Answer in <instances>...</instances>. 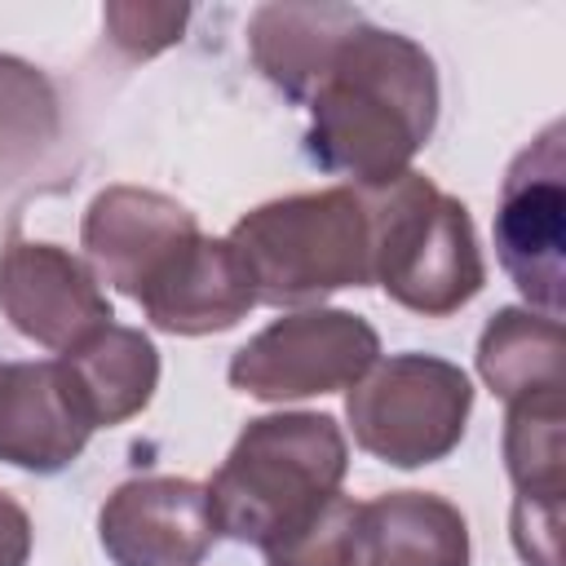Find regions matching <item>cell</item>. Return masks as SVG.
Segmentation results:
<instances>
[{
    "instance_id": "ac0fdd59",
    "label": "cell",
    "mask_w": 566,
    "mask_h": 566,
    "mask_svg": "<svg viewBox=\"0 0 566 566\" xmlns=\"http://www.w3.org/2000/svg\"><path fill=\"white\" fill-rule=\"evenodd\" d=\"M504 469L522 500L566 495V424L562 389L509 402L504 416Z\"/></svg>"
},
{
    "instance_id": "7c38bea8",
    "label": "cell",
    "mask_w": 566,
    "mask_h": 566,
    "mask_svg": "<svg viewBox=\"0 0 566 566\" xmlns=\"http://www.w3.org/2000/svg\"><path fill=\"white\" fill-rule=\"evenodd\" d=\"M150 327L168 336H212L230 332L256 305V287L230 239L195 234L137 296Z\"/></svg>"
},
{
    "instance_id": "9c48e42d",
    "label": "cell",
    "mask_w": 566,
    "mask_h": 566,
    "mask_svg": "<svg viewBox=\"0 0 566 566\" xmlns=\"http://www.w3.org/2000/svg\"><path fill=\"white\" fill-rule=\"evenodd\" d=\"M195 234L203 230L186 203L142 186H106L84 212L80 248L97 283L137 301Z\"/></svg>"
},
{
    "instance_id": "7a4b0ae2",
    "label": "cell",
    "mask_w": 566,
    "mask_h": 566,
    "mask_svg": "<svg viewBox=\"0 0 566 566\" xmlns=\"http://www.w3.org/2000/svg\"><path fill=\"white\" fill-rule=\"evenodd\" d=\"M349 442L327 411H274L243 424L208 482L217 535L270 548L340 495Z\"/></svg>"
},
{
    "instance_id": "5bb4252c",
    "label": "cell",
    "mask_w": 566,
    "mask_h": 566,
    "mask_svg": "<svg viewBox=\"0 0 566 566\" xmlns=\"http://www.w3.org/2000/svg\"><path fill=\"white\" fill-rule=\"evenodd\" d=\"M358 22L363 13L349 4H261L248 22V53L287 102L305 106L332 53Z\"/></svg>"
},
{
    "instance_id": "e0dca14e",
    "label": "cell",
    "mask_w": 566,
    "mask_h": 566,
    "mask_svg": "<svg viewBox=\"0 0 566 566\" xmlns=\"http://www.w3.org/2000/svg\"><path fill=\"white\" fill-rule=\"evenodd\" d=\"M62 133V106L49 75L13 53H0V190L18 186Z\"/></svg>"
},
{
    "instance_id": "3957f363",
    "label": "cell",
    "mask_w": 566,
    "mask_h": 566,
    "mask_svg": "<svg viewBox=\"0 0 566 566\" xmlns=\"http://www.w3.org/2000/svg\"><path fill=\"white\" fill-rule=\"evenodd\" d=\"M358 199L367 212L371 283H380L394 305L447 318L482 292L486 261L460 199L411 168L380 186H363Z\"/></svg>"
},
{
    "instance_id": "4fadbf2b",
    "label": "cell",
    "mask_w": 566,
    "mask_h": 566,
    "mask_svg": "<svg viewBox=\"0 0 566 566\" xmlns=\"http://www.w3.org/2000/svg\"><path fill=\"white\" fill-rule=\"evenodd\" d=\"M358 566H469V522L433 491L358 504Z\"/></svg>"
},
{
    "instance_id": "5b68a950",
    "label": "cell",
    "mask_w": 566,
    "mask_h": 566,
    "mask_svg": "<svg viewBox=\"0 0 566 566\" xmlns=\"http://www.w3.org/2000/svg\"><path fill=\"white\" fill-rule=\"evenodd\" d=\"M469 376L438 354L376 358L371 371L345 389L354 442L394 469H424L447 460L469 429Z\"/></svg>"
},
{
    "instance_id": "ffe728a7",
    "label": "cell",
    "mask_w": 566,
    "mask_h": 566,
    "mask_svg": "<svg viewBox=\"0 0 566 566\" xmlns=\"http://www.w3.org/2000/svg\"><path fill=\"white\" fill-rule=\"evenodd\" d=\"M190 22V4H142V0H111L102 9L106 40L124 57H155L181 40Z\"/></svg>"
},
{
    "instance_id": "7402d4cb",
    "label": "cell",
    "mask_w": 566,
    "mask_h": 566,
    "mask_svg": "<svg viewBox=\"0 0 566 566\" xmlns=\"http://www.w3.org/2000/svg\"><path fill=\"white\" fill-rule=\"evenodd\" d=\"M27 557H31V517L9 491H0V566H27Z\"/></svg>"
},
{
    "instance_id": "44dd1931",
    "label": "cell",
    "mask_w": 566,
    "mask_h": 566,
    "mask_svg": "<svg viewBox=\"0 0 566 566\" xmlns=\"http://www.w3.org/2000/svg\"><path fill=\"white\" fill-rule=\"evenodd\" d=\"M513 544L526 566H562V500H513Z\"/></svg>"
},
{
    "instance_id": "6da1fadb",
    "label": "cell",
    "mask_w": 566,
    "mask_h": 566,
    "mask_svg": "<svg viewBox=\"0 0 566 566\" xmlns=\"http://www.w3.org/2000/svg\"><path fill=\"white\" fill-rule=\"evenodd\" d=\"M438 106L433 57L411 35L363 18L340 40L305 102V150L323 172L345 177L354 190L380 186L407 172L429 146Z\"/></svg>"
},
{
    "instance_id": "2e32d148",
    "label": "cell",
    "mask_w": 566,
    "mask_h": 566,
    "mask_svg": "<svg viewBox=\"0 0 566 566\" xmlns=\"http://www.w3.org/2000/svg\"><path fill=\"white\" fill-rule=\"evenodd\" d=\"M478 376L504 402L562 389V318L509 305L478 336Z\"/></svg>"
},
{
    "instance_id": "ba28073f",
    "label": "cell",
    "mask_w": 566,
    "mask_h": 566,
    "mask_svg": "<svg viewBox=\"0 0 566 566\" xmlns=\"http://www.w3.org/2000/svg\"><path fill=\"white\" fill-rule=\"evenodd\" d=\"M0 310L13 332L53 354L84 345L115 318L111 296L84 256L18 234L0 248Z\"/></svg>"
},
{
    "instance_id": "52a82bcc",
    "label": "cell",
    "mask_w": 566,
    "mask_h": 566,
    "mask_svg": "<svg viewBox=\"0 0 566 566\" xmlns=\"http://www.w3.org/2000/svg\"><path fill=\"white\" fill-rule=\"evenodd\" d=\"M495 256L526 310L562 318L566 283V128L553 119L504 172L495 208Z\"/></svg>"
},
{
    "instance_id": "8992f818",
    "label": "cell",
    "mask_w": 566,
    "mask_h": 566,
    "mask_svg": "<svg viewBox=\"0 0 566 566\" xmlns=\"http://www.w3.org/2000/svg\"><path fill=\"white\" fill-rule=\"evenodd\" d=\"M380 358L376 327L354 310L310 305L274 318L230 358V385L261 402L349 389Z\"/></svg>"
},
{
    "instance_id": "d6986e66",
    "label": "cell",
    "mask_w": 566,
    "mask_h": 566,
    "mask_svg": "<svg viewBox=\"0 0 566 566\" xmlns=\"http://www.w3.org/2000/svg\"><path fill=\"white\" fill-rule=\"evenodd\" d=\"M261 553L265 566H358V500L332 495L314 517Z\"/></svg>"
},
{
    "instance_id": "30bf717a",
    "label": "cell",
    "mask_w": 566,
    "mask_h": 566,
    "mask_svg": "<svg viewBox=\"0 0 566 566\" xmlns=\"http://www.w3.org/2000/svg\"><path fill=\"white\" fill-rule=\"evenodd\" d=\"M97 539L115 566H199L217 539L208 486L190 478L119 482L97 513Z\"/></svg>"
},
{
    "instance_id": "277c9868",
    "label": "cell",
    "mask_w": 566,
    "mask_h": 566,
    "mask_svg": "<svg viewBox=\"0 0 566 566\" xmlns=\"http://www.w3.org/2000/svg\"><path fill=\"white\" fill-rule=\"evenodd\" d=\"M256 287V305L310 310L340 287H367V212L354 186L270 199L226 234Z\"/></svg>"
},
{
    "instance_id": "9a60e30c",
    "label": "cell",
    "mask_w": 566,
    "mask_h": 566,
    "mask_svg": "<svg viewBox=\"0 0 566 566\" xmlns=\"http://www.w3.org/2000/svg\"><path fill=\"white\" fill-rule=\"evenodd\" d=\"M57 363L93 429L133 420L159 389V349L142 327L111 323L93 332L84 345L57 354Z\"/></svg>"
},
{
    "instance_id": "8fae6325",
    "label": "cell",
    "mask_w": 566,
    "mask_h": 566,
    "mask_svg": "<svg viewBox=\"0 0 566 566\" xmlns=\"http://www.w3.org/2000/svg\"><path fill=\"white\" fill-rule=\"evenodd\" d=\"M93 438L57 358L0 363V460L27 473H62Z\"/></svg>"
}]
</instances>
